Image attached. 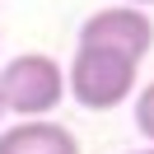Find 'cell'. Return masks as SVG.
<instances>
[{
  "instance_id": "cell-7",
  "label": "cell",
  "mask_w": 154,
  "mask_h": 154,
  "mask_svg": "<svg viewBox=\"0 0 154 154\" xmlns=\"http://www.w3.org/2000/svg\"><path fill=\"white\" fill-rule=\"evenodd\" d=\"M126 154H154V145H145V149H126Z\"/></svg>"
},
{
  "instance_id": "cell-2",
  "label": "cell",
  "mask_w": 154,
  "mask_h": 154,
  "mask_svg": "<svg viewBox=\"0 0 154 154\" xmlns=\"http://www.w3.org/2000/svg\"><path fill=\"white\" fill-rule=\"evenodd\" d=\"M66 98V70L47 51H19L14 61L0 66V103L19 122L51 117Z\"/></svg>"
},
{
  "instance_id": "cell-5",
  "label": "cell",
  "mask_w": 154,
  "mask_h": 154,
  "mask_svg": "<svg viewBox=\"0 0 154 154\" xmlns=\"http://www.w3.org/2000/svg\"><path fill=\"white\" fill-rule=\"evenodd\" d=\"M135 131L154 145V79L140 89V94H135Z\"/></svg>"
},
{
  "instance_id": "cell-3",
  "label": "cell",
  "mask_w": 154,
  "mask_h": 154,
  "mask_svg": "<svg viewBox=\"0 0 154 154\" xmlns=\"http://www.w3.org/2000/svg\"><path fill=\"white\" fill-rule=\"evenodd\" d=\"M79 42H98V47H112V51L145 61L154 47V19L135 5H107V10H94L79 23Z\"/></svg>"
},
{
  "instance_id": "cell-4",
  "label": "cell",
  "mask_w": 154,
  "mask_h": 154,
  "mask_svg": "<svg viewBox=\"0 0 154 154\" xmlns=\"http://www.w3.org/2000/svg\"><path fill=\"white\" fill-rule=\"evenodd\" d=\"M0 154H79V140L70 126L51 117H33V122L0 126Z\"/></svg>"
},
{
  "instance_id": "cell-8",
  "label": "cell",
  "mask_w": 154,
  "mask_h": 154,
  "mask_svg": "<svg viewBox=\"0 0 154 154\" xmlns=\"http://www.w3.org/2000/svg\"><path fill=\"white\" fill-rule=\"evenodd\" d=\"M0 122H5V103H0Z\"/></svg>"
},
{
  "instance_id": "cell-1",
  "label": "cell",
  "mask_w": 154,
  "mask_h": 154,
  "mask_svg": "<svg viewBox=\"0 0 154 154\" xmlns=\"http://www.w3.org/2000/svg\"><path fill=\"white\" fill-rule=\"evenodd\" d=\"M135 75H140L135 56L98 42H75V56L66 66V94L84 112H112L135 94Z\"/></svg>"
},
{
  "instance_id": "cell-6",
  "label": "cell",
  "mask_w": 154,
  "mask_h": 154,
  "mask_svg": "<svg viewBox=\"0 0 154 154\" xmlns=\"http://www.w3.org/2000/svg\"><path fill=\"white\" fill-rule=\"evenodd\" d=\"M126 5H135V10H149V5H154V0H126Z\"/></svg>"
}]
</instances>
